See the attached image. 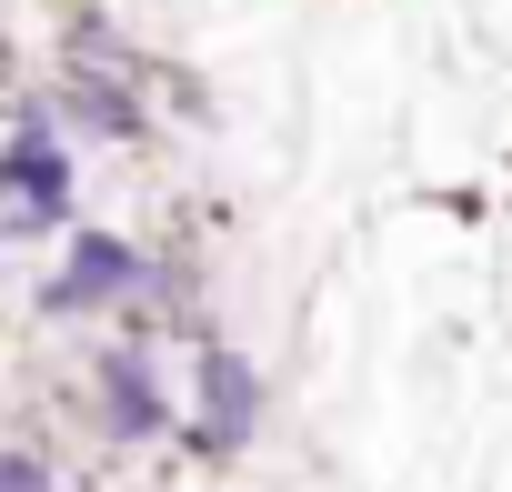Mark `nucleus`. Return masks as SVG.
Segmentation results:
<instances>
[{"label":"nucleus","instance_id":"f257e3e1","mask_svg":"<svg viewBox=\"0 0 512 492\" xmlns=\"http://www.w3.org/2000/svg\"><path fill=\"white\" fill-rule=\"evenodd\" d=\"M51 221H71V161L31 121L11 151H0V231H51Z\"/></svg>","mask_w":512,"mask_h":492},{"label":"nucleus","instance_id":"f03ea898","mask_svg":"<svg viewBox=\"0 0 512 492\" xmlns=\"http://www.w3.org/2000/svg\"><path fill=\"white\" fill-rule=\"evenodd\" d=\"M262 412V382H251L241 352H201V452H231Z\"/></svg>","mask_w":512,"mask_h":492},{"label":"nucleus","instance_id":"7ed1b4c3","mask_svg":"<svg viewBox=\"0 0 512 492\" xmlns=\"http://www.w3.org/2000/svg\"><path fill=\"white\" fill-rule=\"evenodd\" d=\"M131 282H141V262L121 252V241H111V231H81V241H71V272H61L41 302H51V312H91V302H111V292H131Z\"/></svg>","mask_w":512,"mask_h":492},{"label":"nucleus","instance_id":"20e7f679","mask_svg":"<svg viewBox=\"0 0 512 492\" xmlns=\"http://www.w3.org/2000/svg\"><path fill=\"white\" fill-rule=\"evenodd\" d=\"M101 422H111L121 442H141V432H161V392H151V372H141V352H121V362L101 372Z\"/></svg>","mask_w":512,"mask_h":492},{"label":"nucleus","instance_id":"39448f33","mask_svg":"<svg viewBox=\"0 0 512 492\" xmlns=\"http://www.w3.org/2000/svg\"><path fill=\"white\" fill-rule=\"evenodd\" d=\"M71 111H81L91 131H111V141H141V111H131L111 81H71Z\"/></svg>","mask_w":512,"mask_h":492},{"label":"nucleus","instance_id":"423d86ee","mask_svg":"<svg viewBox=\"0 0 512 492\" xmlns=\"http://www.w3.org/2000/svg\"><path fill=\"white\" fill-rule=\"evenodd\" d=\"M0 492H51V462L41 452H0Z\"/></svg>","mask_w":512,"mask_h":492}]
</instances>
